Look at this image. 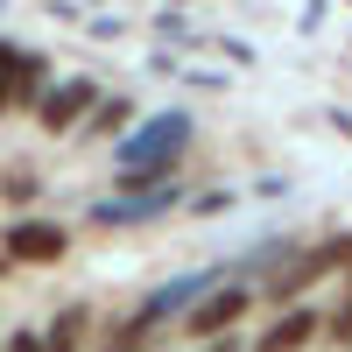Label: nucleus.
<instances>
[{"label": "nucleus", "instance_id": "nucleus-13", "mask_svg": "<svg viewBox=\"0 0 352 352\" xmlns=\"http://www.w3.org/2000/svg\"><path fill=\"white\" fill-rule=\"evenodd\" d=\"M8 352H43V331H14V338H8Z\"/></svg>", "mask_w": 352, "mask_h": 352}, {"label": "nucleus", "instance_id": "nucleus-1", "mask_svg": "<svg viewBox=\"0 0 352 352\" xmlns=\"http://www.w3.org/2000/svg\"><path fill=\"white\" fill-rule=\"evenodd\" d=\"M254 303H261V289H254V282H240V275H226V282H212V289H204V296L184 310V324H190L204 345H212V338H226L232 324H240Z\"/></svg>", "mask_w": 352, "mask_h": 352}, {"label": "nucleus", "instance_id": "nucleus-7", "mask_svg": "<svg viewBox=\"0 0 352 352\" xmlns=\"http://www.w3.org/2000/svg\"><path fill=\"white\" fill-rule=\"evenodd\" d=\"M85 324H92V310H85V303H71V310L43 331V352H78V345H85Z\"/></svg>", "mask_w": 352, "mask_h": 352}, {"label": "nucleus", "instance_id": "nucleus-10", "mask_svg": "<svg viewBox=\"0 0 352 352\" xmlns=\"http://www.w3.org/2000/svg\"><path fill=\"white\" fill-rule=\"evenodd\" d=\"M36 190H43V176H36V169H8V176H0V197H14V204H21V197H36Z\"/></svg>", "mask_w": 352, "mask_h": 352}, {"label": "nucleus", "instance_id": "nucleus-2", "mask_svg": "<svg viewBox=\"0 0 352 352\" xmlns=\"http://www.w3.org/2000/svg\"><path fill=\"white\" fill-rule=\"evenodd\" d=\"M190 113H155L148 127H134V134H120V169H141V162H184V148H190Z\"/></svg>", "mask_w": 352, "mask_h": 352}, {"label": "nucleus", "instance_id": "nucleus-11", "mask_svg": "<svg viewBox=\"0 0 352 352\" xmlns=\"http://www.w3.org/2000/svg\"><path fill=\"white\" fill-rule=\"evenodd\" d=\"M21 106V85H14V50H0V113Z\"/></svg>", "mask_w": 352, "mask_h": 352}, {"label": "nucleus", "instance_id": "nucleus-9", "mask_svg": "<svg viewBox=\"0 0 352 352\" xmlns=\"http://www.w3.org/2000/svg\"><path fill=\"white\" fill-rule=\"evenodd\" d=\"M141 338H155V324H148V317H141V310H134V317H127V324H120V331H113V338H106V352H141Z\"/></svg>", "mask_w": 352, "mask_h": 352}, {"label": "nucleus", "instance_id": "nucleus-8", "mask_svg": "<svg viewBox=\"0 0 352 352\" xmlns=\"http://www.w3.org/2000/svg\"><path fill=\"white\" fill-rule=\"evenodd\" d=\"M127 120H134V99H106V106H92L85 134H127Z\"/></svg>", "mask_w": 352, "mask_h": 352}, {"label": "nucleus", "instance_id": "nucleus-14", "mask_svg": "<svg viewBox=\"0 0 352 352\" xmlns=\"http://www.w3.org/2000/svg\"><path fill=\"white\" fill-rule=\"evenodd\" d=\"M204 352H240V338H212V345H204Z\"/></svg>", "mask_w": 352, "mask_h": 352}, {"label": "nucleus", "instance_id": "nucleus-4", "mask_svg": "<svg viewBox=\"0 0 352 352\" xmlns=\"http://www.w3.org/2000/svg\"><path fill=\"white\" fill-rule=\"evenodd\" d=\"M92 106H99L92 78H71V85H50V92L36 99V120H43V134H71V127H78Z\"/></svg>", "mask_w": 352, "mask_h": 352}, {"label": "nucleus", "instance_id": "nucleus-16", "mask_svg": "<svg viewBox=\"0 0 352 352\" xmlns=\"http://www.w3.org/2000/svg\"><path fill=\"white\" fill-rule=\"evenodd\" d=\"M0 50H8V43H0Z\"/></svg>", "mask_w": 352, "mask_h": 352}, {"label": "nucleus", "instance_id": "nucleus-12", "mask_svg": "<svg viewBox=\"0 0 352 352\" xmlns=\"http://www.w3.org/2000/svg\"><path fill=\"white\" fill-rule=\"evenodd\" d=\"M331 331H338V338L352 345V289H345V303H338V317H331Z\"/></svg>", "mask_w": 352, "mask_h": 352}, {"label": "nucleus", "instance_id": "nucleus-3", "mask_svg": "<svg viewBox=\"0 0 352 352\" xmlns=\"http://www.w3.org/2000/svg\"><path fill=\"white\" fill-rule=\"evenodd\" d=\"M0 254L28 261V268H50V261L71 254V226H56V219H14L8 232H0Z\"/></svg>", "mask_w": 352, "mask_h": 352}, {"label": "nucleus", "instance_id": "nucleus-6", "mask_svg": "<svg viewBox=\"0 0 352 352\" xmlns=\"http://www.w3.org/2000/svg\"><path fill=\"white\" fill-rule=\"evenodd\" d=\"M176 204V184H162V190H141V197H113V204H99L92 212V226H148V219H162Z\"/></svg>", "mask_w": 352, "mask_h": 352}, {"label": "nucleus", "instance_id": "nucleus-15", "mask_svg": "<svg viewBox=\"0 0 352 352\" xmlns=\"http://www.w3.org/2000/svg\"><path fill=\"white\" fill-rule=\"evenodd\" d=\"M0 275H8V254H0Z\"/></svg>", "mask_w": 352, "mask_h": 352}, {"label": "nucleus", "instance_id": "nucleus-5", "mask_svg": "<svg viewBox=\"0 0 352 352\" xmlns=\"http://www.w3.org/2000/svg\"><path fill=\"white\" fill-rule=\"evenodd\" d=\"M317 324H324V317H317L310 303H289V310L275 317V324L254 338V352H303V345L317 338Z\"/></svg>", "mask_w": 352, "mask_h": 352}]
</instances>
